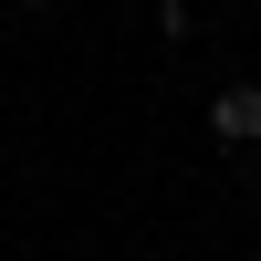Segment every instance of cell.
Segmentation results:
<instances>
[{
  "mask_svg": "<svg viewBox=\"0 0 261 261\" xmlns=\"http://www.w3.org/2000/svg\"><path fill=\"white\" fill-rule=\"evenodd\" d=\"M209 136L220 146H261V84H230V94L209 105Z\"/></svg>",
  "mask_w": 261,
  "mask_h": 261,
  "instance_id": "1",
  "label": "cell"
},
{
  "mask_svg": "<svg viewBox=\"0 0 261 261\" xmlns=\"http://www.w3.org/2000/svg\"><path fill=\"white\" fill-rule=\"evenodd\" d=\"M188 21H199L188 0H157V32H167V42H188Z\"/></svg>",
  "mask_w": 261,
  "mask_h": 261,
  "instance_id": "2",
  "label": "cell"
},
{
  "mask_svg": "<svg viewBox=\"0 0 261 261\" xmlns=\"http://www.w3.org/2000/svg\"><path fill=\"white\" fill-rule=\"evenodd\" d=\"M21 11H53V0H21Z\"/></svg>",
  "mask_w": 261,
  "mask_h": 261,
  "instance_id": "3",
  "label": "cell"
}]
</instances>
